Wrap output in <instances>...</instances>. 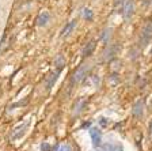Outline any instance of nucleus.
Listing matches in <instances>:
<instances>
[{
    "label": "nucleus",
    "instance_id": "obj_12",
    "mask_svg": "<svg viewBox=\"0 0 152 151\" xmlns=\"http://www.w3.org/2000/svg\"><path fill=\"white\" fill-rule=\"evenodd\" d=\"M75 26H76V21H71L69 23H66L65 25V27L63 29V32H61V37H68V35L72 33V30L75 29Z\"/></svg>",
    "mask_w": 152,
    "mask_h": 151
},
{
    "label": "nucleus",
    "instance_id": "obj_5",
    "mask_svg": "<svg viewBox=\"0 0 152 151\" xmlns=\"http://www.w3.org/2000/svg\"><path fill=\"white\" fill-rule=\"evenodd\" d=\"M133 13H134V1L133 0H126L125 4H124V19L125 21H129L133 16Z\"/></svg>",
    "mask_w": 152,
    "mask_h": 151
},
{
    "label": "nucleus",
    "instance_id": "obj_18",
    "mask_svg": "<svg viewBox=\"0 0 152 151\" xmlns=\"http://www.w3.org/2000/svg\"><path fill=\"white\" fill-rule=\"evenodd\" d=\"M58 151H72V148H71L69 144H63L58 147Z\"/></svg>",
    "mask_w": 152,
    "mask_h": 151
},
{
    "label": "nucleus",
    "instance_id": "obj_20",
    "mask_svg": "<svg viewBox=\"0 0 152 151\" xmlns=\"http://www.w3.org/2000/svg\"><path fill=\"white\" fill-rule=\"evenodd\" d=\"M118 80H120L118 75H117V74H113V75H111V82H113V83H117Z\"/></svg>",
    "mask_w": 152,
    "mask_h": 151
},
{
    "label": "nucleus",
    "instance_id": "obj_8",
    "mask_svg": "<svg viewBox=\"0 0 152 151\" xmlns=\"http://www.w3.org/2000/svg\"><path fill=\"white\" fill-rule=\"evenodd\" d=\"M132 114L134 117H137V119H141L142 117V114H144V102L141 99H139L134 104V106L132 109Z\"/></svg>",
    "mask_w": 152,
    "mask_h": 151
},
{
    "label": "nucleus",
    "instance_id": "obj_21",
    "mask_svg": "<svg viewBox=\"0 0 152 151\" xmlns=\"http://www.w3.org/2000/svg\"><path fill=\"white\" fill-rule=\"evenodd\" d=\"M149 133H151V138H152V121H151V124H149Z\"/></svg>",
    "mask_w": 152,
    "mask_h": 151
},
{
    "label": "nucleus",
    "instance_id": "obj_6",
    "mask_svg": "<svg viewBox=\"0 0 152 151\" xmlns=\"http://www.w3.org/2000/svg\"><path fill=\"white\" fill-rule=\"evenodd\" d=\"M90 138L94 147H99L102 144V132L98 128H90Z\"/></svg>",
    "mask_w": 152,
    "mask_h": 151
},
{
    "label": "nucleus",
    "instance_id": "obj_4",
    "mask_svg": "<svg viewBox=\"0 0 152 151\" xmlns=\"http://www.w3.org/2000/svg\"><path fill=\"white\" fill-rule=\"evenodd\" d=\"M27 125H28V121H26V123H20L19 125H16L15 128H14L12 133H11V140H18V139L22 138L26 132Z\"/></svg>",
    "mask_w": 152,
    "mask_h": 151
},
{
    "label": "nucleus",
    "instance_id": "obj_22",
    "mask_svg": "<svg viewBox=\"0 0 152 151\" xmlns=\"http://www.w3.org/2000/svg\"><path fill=\"white\" fill-rule=\"evenodd\" d=\"M149 3H152V0H149Z\"/></svg>",
    "mask_w": 152,
    "mask_h": 151
},
{
    "label": "nucleus",
    "instance_id": "obj_17",
    "mask_svg": "<svg viewBox=\"0 0 152 151\" xmlns=\"http://www.w3.org/2000/svg\"><path fill=\"white\" fill-rule=\"evenodd\" d=\"M50 150H52V147H50V144H49V143L44 142L41 144V151H50Z\"/></svg>",
    "mask_w": 152,
    "mask_h": 151
},
{
    "label": "nucleus",
    "instance_id": "obj_19",
    "mask_svg": "<svg viewBox=\"0 0 152 151\" xmlns=\"http://www.w3.org/2000/svg\"><path fill=\"white\" fill-rule=\"evenodd\" d=\"M124 4H125V1H124V0H115V1H114V7H115V8H118V6L124 7Z\"/></svg>",
    "mask_w": 152,
    "mask_h": 151
},
{
    "label": "nucleus",
    "instance_id": "obj_16",
    "mask_svg": "<svg viewBox=\"0 0 152 151\" xmlns=\"http://www.w3.org/2000/svg\"><path fill=\"white\" fill-rule=\"evenodd\" d=\"M83 15H84V18H86V19L91 21V19H92V11H91V10H88V8H86V10H84V13H83Z\"/></svg>",
    "mask_w": 152,
    "mask_h": 151
},
{
    "label": "nucleus",
    "instance_id": "obj_1",
    "mask_svg": "<svg viewBox=\"0 0 152 151\" xmlns=\"http://www.w3.org/2000/svg\"><path fill=\"white\" fill-rule=\"evenodd\" d=\"M90 69H91V66H88V64H83V66H80L79 68L75 71V74H73L72 76V83L75 85V83H80L82 80H84L86 78H87V75H88Z\"/></svg>",
    "mask_w": 152,
    "mask_h": 151
},
{
    "label": "nucleus",
    "instance_id": "obj_11",
    "mask_svg": "<svg viewBox=\"0 0 152 151\" xmlns=\"http://www.w3.org/2000/svg\"><path fill=\"white\" fill-rule=\"evenodd\" d=\"M60 69H56V72L54 74H52L50 76H49V79L46 80V90H50L52 87L54 86V83H56V80H57V78H58V75H60Z\"/></svg>",
    "mask_w": 152,
    "mask_h": 151
},
{
    "label": "nucleus",
    "instance_id": "obj_15",
    "mask_svg": "<svg viewBox=\"0 0 152 151\" xmlns=\"http://www.w3.org/2000/svg\"><path fill=\"white\" fill-rule=\"evenodd\" d=\"M110 37H111V29L110 27H109V29H104V32L102 33V35H101V38L103 40V42L109 44V40H110Z\"/></svg>",
    "mask_w": 152,
    "mask_h": 151
},
{
    "label": "nucleus",
    "instance_id": "obj_10",
    "mask_svg": "<svg viewBox=\"0 0 152 151\" xmlns=\"http://www.w3.org/2000/svg\"><path fill=\"white\" fill-rule=\"evenodd\" d=\"M94 49H95V42H94V41H90L88 44H87V45H86V46L82 49V56H83V57L91 56L92 52H94Z\"/></svg>",
    "mask_w": 152,
    "mask_h": 151
},
{
    "label": "nucleus",
    "instance_id": "obj_2",
    "mask_svg": "<svg viewBox=\"0 0 152 151\" xmlns=\"http://www.w3.org/2000/svg\"><path fill=\"white\" fill-rule=\"evenodd\" d=\"M151 40H152V22H148L145 25V27L142 29L141 35H140V46L141 48L147 46Z\"/></svg>",
    "mask_w": 152,
    "mask_h": 151
},
{
    "label": "nucleus",
    "instance_id": "obj_9",
    "mask_svg": "<svg viewBox=\"0 0 152 151\" xmlns=\"http://www.w3.org/2000/svg\"><path fill=\"white\" fill-rule=\"evenodd\" d=\"M49 21H50V14L48 13V11H44V13H41L39 15H38L37 25L42 27V26H46L48 23H49Z\"/></svg>",
    "mask_w": 152,
    "mask_h": 151
},
{
    "label": "nucleus",
    "instance_id": "obj_7",
    "mask_svg": "<svg viewBox=\"0 0 152 151\" xmlns=\"http://www.w3.org/2000/svg\"><path fill=\"white\" fill-rule=\"evenodd\" d=\"M98 151H124V147L120 143H104L99 146Z\"/></svg>",
    "mask_w": 152,
    "mask_h": 151
},
{
    "label": "nucleus",
    "instance_id": "obj_14",
    "mask_svg": "<svg viewBox=\"0 0 152 151\" xmlns=\"http://www.w3.org/2000/svg\"><path fill=\"white\" fill-rule=\"evenodd\" d=\"M54 66H56V69H63V67L65 66V59H64L63 55H58V56L56 57V60H54Z\"/></svg>",
    "mask_w": 152,
    "mask_h": 151
},
{
    "label": "nucleus",
    "instance_id": "obj_13",
    "mask_svg": "<svg viewBox=\"0 0 152 151\" xmlns=\"http://www.w3.org/2000/svg\"><path fill=\"white\" fill-rule=\"evenodd\" d=\"M86 105H87V101H86L84 98H80V99H77V102L75 104V114H76V116L82 113Z\"/></svg>",
    "mask_w": 152,
    "mask_h": 151
},
{
    "label": "nucleus",
    "instance_id": "obj_3",
    "mask_svg": "<svg viewBox=\"0 0 152 151\" xmlns=\"http://www.w3.org/2000/svg\"><path fill=\"white\" fill-rule=\"evenodd\" d=\"M120 50H121L120 44H117V42H115V44H110L103 52V60L104 61H110V60H113Z\"/></svg>",
    "mask_w": 152,
    "mask_h": 151
}]
</instances>
